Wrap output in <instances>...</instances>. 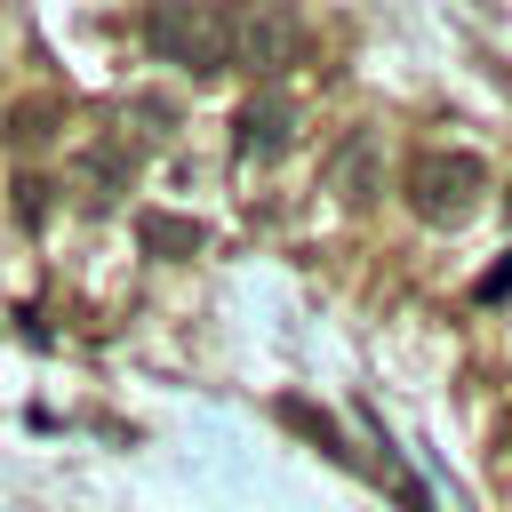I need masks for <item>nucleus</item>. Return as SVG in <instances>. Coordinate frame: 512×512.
Returning a JSON list of instances; mask_svg holds the SVG:
<instances>
[{
    "instance_id": "nucleus-1",
    "label": "nucleus",
    "mask_w": 512,
    "mask_h": 512,
    "mask_svg": "<svg viewBox=\"0 0 512 512\" xmlns=\"http://www.w3.org/2000/svg\"><path fill=\"white\" fill-rule=\"evenodd\" d=\"M480 200H488V160L480 152L440 144V152L408 160V208L424 224H464V216H480Z\"/></svg>"
},
{
    "instance_id": "nucleus-2",
    "label": "nucleus",
    "mask_w": 512,
    "mask_h": 512,
    "mask_svg": "<svg viewBox=\"0 0 512 512\" xmlns=\"http://www.w3.org/2000/svg\"><path fill=\"white\" fill-rule=\"evenodd\" d=\"M144 40L160 64H184V72H224L232 56V16L208 8V0H168L144 16Z\"/></svg>"
},
{
    "instance_id": "nucleus-3",
    "label": "nucleus",
    "mask_w": 512,
    "mask_h": 512,
    "mask_svg": "<svg viewBox=\"0 0 512 512\" xmlns=\"http://www.w3.org/2000/svg\"><path fill=\"white\" fill-rule=\"evenodd\" d=\"M296 48H304L296 8H232V64H240V72L272 80V72L296 64Z\"/></svg>"
},
{
    "instance_id": "nucleus-4",
    "label": "nucleus",
    "mask_w": 512,
    "mask_h": 512,
    "mask_svg": "<svg viewBox=\"0 0 512 512\" xmlns=\"http://www.w3.org/2000/svg\"><path fill=\"white\" fill-rule=\"evenodd\" d=\"M296 144V104L280 96V88H256L248 104H240V152L248 160H272V152H288Z\"/></svg>"
},
{
    "instance_id": "nucleus-5",
    "label": "nucleus",
    "mask_w": 512,
    "mask_h": 512,
    "mask_svg": "<svg viewBox=\"0 0 512 512\" xmlns=\"http://www.w3.org/2000/svg\"><path fill=\"white\" fill-rule=\"evenodd\" d=\"M328 192L336 200H376V136H352V144H336V160H328Z\"/></svg>"
},
{
    "instance_id": "nucleus-6",
    "label": "nucleus",
    "mask_w": 512,
    "mask_h": 512,
    "mask_svg": "<svg viewBox=\"0 0 512 512\" xmlns=\"http://www.w3.org/2000/svg\"><path fill=\"white\" fill-rule=\"evenodd\" d=\"M128 168H136V144H128V136H104V144H88V152H80V184H96L88 200H112V192L128 184Z\"/></svg>"
},
{
    "instance_id": "nucleus-7",
    "label": "nucleus",
    "mask_w": 512,
    "mask_h": 512,
    "mask_svg": "<svg viewBox=\"0 0 512 512\" xmlns=\"http://www.w3.org/2000/svg\"><path fill=\"white\" fill-rule=\"evenodd\" d=\"M56 120H64V104H56V96L16 104V112H8V144H24V152H32V144H56Z\"/></svg>"
},
{
    "instance_id": "nucleus-8",
    "label": "nucleus",
    "mask_w": 512,
    "mask_h": 512,
    "mask_svg": "<svg viewBox=\"0 0 512 512\" xmlns=\"http://www.w3.org/2000/svg\"><path fill=\"white\" fill-rule=\"evenodd\" d=\"M144 248H152V256H184V248H200V224H184V216H144Z\"/></svg>"
},
{
    "instance_id": "nucleus-9",
    "label": "nucleus",
    "mask_w": 512,
    "mask_h": 512,
    "mask_svg": "<svg viewBox=\"0 0 512 512\" xmlns=\"http://www.w3.org/2000/svg\"><path fill=\"white\" fill-rule=\"evenodd\" d=\"M120 112L136 120V136H128V144H152V136H168V128H176V104H160V96H128Z\"/></svg>"
},
{
    "instance_id": "nucleus-10",
    "label": "nucleus",
    "mask_w": 512,
    "mask_h": 512,
    "mask_svg": "<svg viewBox=\"0 0 512 512\" xmlns=\"http://www.w3.org/2000/svg\"><path fill=\"white\" fill-rule=\"evenodd\" d=\"M16 216H24V224H40V216H48V184H40V176H24V184H16Z\"/></svg>"
},
{
    "instance_id": "nucleus-11",
    "label": "nucleus",
    "mask_w": 512,
    "mask_h": 512,
    "mask_svg": "<svg viewBox=\"0 0 512 512\" xmlns=\"http://www.w3.org/2000/svg\"><path fill=\"white\" fill-rule=\"evenodd\" d=\"M504 432H512V424H504Z\"/></svg>"
}]
</instances>
